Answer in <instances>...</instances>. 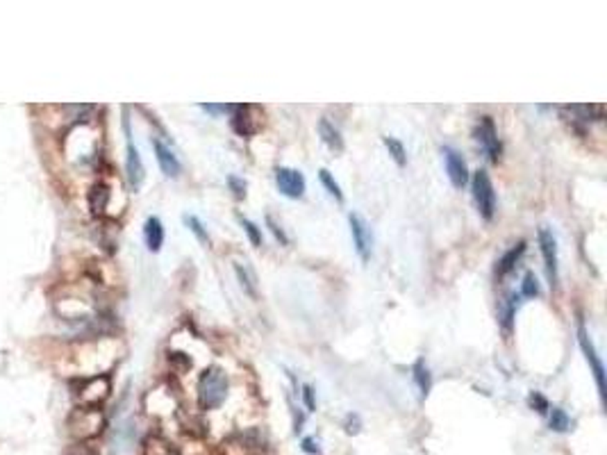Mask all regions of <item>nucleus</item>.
<instances>
[{
	"mask_svg": "<svg viewBox=\"0 0 607 455\" xmlns=\"http://www.w3.org/2000/svg\"><path fill=\"white\" fill-rule=\"evenodd\" d=\"M228 396V378L223 369L209 367L198 378V403L203 410H216Z\"/></svg>",
	"mask_w": 607,
	"mask_h": 455,
	"instance_id": "f257e3e1",
	"label": "nucleus"
},
{
	"mask_svg": "<svg viewBox=\"0 0 607 455\" xmlns=\"http://www.w3.org/2000/svg\"><path fill=\"white\" fill-rule=\"evenodd\" d=\"M471 189H473V198H475L477 212L482 214V219L492 221V219H494V212H496V192H494L492 178H489V173H487L485 169H480V171L473 173Z\"/></svg>",
	"mask_w": 607,
	"mask_h": 455,
	"instance_id": "f03ea898",
	"label": "nucleus"
},
{
	"mask_svg": "<svg viewBox=\"0 0 607 455\" xmlns=\"http://www.w3.org/2000/svg\"><path fill=\"white\" fill-rule=\"evenodd\" d=\"M105 426L102 414L96 407H80V410L71 417V433L80 439H91L96 437Z\"/></svg>",
	"mask_w": 607,
	"mask_h": 455,
	"instance_id": "7ed1b4c3",
	"label": "nucleus"
},
{
	"mask_svg": "<svg viewBox=\"0 0 607 455\" xmlns=\"http://www.w3.org/2000/svg\"><path fill=\"white\" fill-rule=\"evenodd\" d=\"M348 224H350V235H353V244H355L357 255L361 258V262H369L371 249H373V232H371L369 224L355 212L348 216Z\"/></svg>",
	"mask_w": 607,
	"mask_h": 455,
	"instance_id": "20e7f679",
	"label": "nucleus"
},
{
	"mask_svg": "<svg viewBox=\"0 0 607 455\" xmlns=\"http://www.w3.org/2000/svg\"><path fill=\"white\" fill-rule=\"evenodd\" d=\"M578 342H580L582 353H585L587 362H589V367H591V373H593V380H596V387H598L601 399H605V369H603V362H601V357H598V353H596V348H593V344H591V340H589L587 328H585L582 323H580V328H578Z\"/></svg>",
	"mask_w": 607,
	"mask_h": 455,
	"instance_id": "39448f33",
	"label": "nucleus"
},
{
	"mask_svg": "<svg viewBox=\"0 0 607 455\" xmlns=\"http://www.w3.org/2000/svg\"><path fill=\"white\" fill-rule=\"evenodd\" d=\"M441 155H443V162H446V173L450 178V184L455 187V189H462V187L469 182V169H466L464 157L450 146H443Z\"/></svg>",
	"mask_w": 607,
	"mask_h": 455,
	"instance_id": "423d86ee",
	"label": "nucleus"
},
{
	"mask_svg": "<svg viewBox=\"0 0 607 455\" xmlns=\"http://www.w3.org/2000/svg\"><path fill=\"white\" fill-rule=\"evenodd\" d=\"M539 246H542V255H544V262H546V273L548 280H551V287H557V241L555 235L548 228H539Z\"/></svg>",
	"mask_w": 607,
	"mask_h": 455,
	"instance_id": "0eeeda50",
	"label": "nucleus"
},
{
	"mask_svg": "<svg viewBox=\"0 0 607 455\" xmlns=\"http://www.w3.org/2000/svg\"><path fill=\"white\" fill-rule=\"evenodd\" d=\"M275 184L287 198H300L302 194H305V178H302V173L296 169L278 167L275 169Z\"/></svg>",
	"mask_w": 607,
	"mask_h": 455,
	"instance_id": "6e6552de",
	"label": "nucleus"
},
{
	"mask_svg": "<svg viewBox=\"0 0 607 455\" xmlns=\"http://www.w3.org/2000/svg\"><path fill=\"white\" fill-rule=\"evenodd\" d=\"M475 139L480 142V146L485 148V153L489 155L492 162H498L500 157V142H498V132H496V125L489 116H482L480 123L475 127Z\"/></svg>",
	"mask_w": 607,
	"mask_h": 455,
	"instance_id": "1a4fd4ad",
	"label": "nucleus"
},
{
	"mask_svg": "<svg viewBox=\"0 0 607 455\" xmlns=\"http://www.w3.org/2000/svg\"><path fill=\"white\" fill-rule=\"evenodd\" d=\"M127 130V127H125ZM130 132V130H127ZM125 173H127V182H130V187L137 192L139 187H142L144 178H146V169H144V162H142V155H139L137 146L132 144L130 135H127V157H125Z\"/></svg>",
	"mask_w": 607,
	"mask_h": 455,
	"instance_id": "9d476101",
	"label": "nucleus"
},
{
	"mask_svg": "<svg viewBox=\"0 0 607 455\" xmlns=\"http://www.w3.org/2000/svg\"><path fill=\"white\" fill-rule=\"evenodd\" d=\"M153 148H155V157H157V164H159L162 173L169 178H178L182 167H180V159L175 157L173 150L164 142H159V139H153Z\"/></svg>",
	"mask_w": 607,
	"mask_h": 455,
	"instance_id": "9b49d317",
	"label": "nucleus"
},
{
	"mask_svg": "<svg viewBox=\"0 0 607 455\" xmlns=\"http://www.w3.org/2000/svg\"><path fill=\"white\" fill-rule=\"evenodd\" d=\"M235 273L241 289L246 291L250 298H258V276H255L253 266L243 260V262H235Z\"/></svg>",
	"mask_w": 607,
	"mask_h": 455,
	"instance_id": "f8f14e48",
	"label": "nucleus"
},
{
	"mask_svg": "<svg viewBox=\"0 0 607 455\" xmlns=\"http://www.w3.org/2000/svg\"><path fill=\"white\" fill-rule=\"evenodd\" d=\"M144 237H146V246L153 253H157L162 249V244H164V226H162V221L157 216H150L146 221Z\"/></svg>",
	"mask_w": 607,
	"mask_h": 455,
	"instance_id": "ddd939ff",
	"label": "nucleus"
},
{
	"mask_svg": "<svg viewBox=\"0 0 607 455\" xmlns=\"http://www.w3.org/2000/svg\"><path fill=\"white\" fill-rule=\"evenodd\" d=\"M107 203H110V187L105 184V182H96L91 187V192H89V207H91V212L96 214V216H100L105 209H107Z\"/></svg>",
	"mask_w": 607,
	"mask_h": 455,
	"instance_id": "4468645a",
	"label": "nucleus"
},
{
	"mask_svg": "<svg viewBox=\"0 0 607 455\" xmlns=\"http://www.w3.org/2000/svg\"><path fill=\"white\" fill-rule=\"evenodd\" d=\"M319 135L323 139V144L328 146L330 150H337V153H342V150H344V139H342L339 130H337V127L328 119H325V116L319 121Z\"/></svg>",
	"mask_w": 607,
	"mask_h": 455,
	"instance_id": "2eb2a0df",
	"label": "nucleus"
},
{
	"mask_svg": "<svg viewBox=\"0 0 607 455\" xmlns=\"http://www.w3.org/2000/svg\"><path fill=\"white\" fill-rule=\"evenodd\" d=\"M248 112H250L248 105H237V108H235V119H232V127H235V132L241 135V137L253 135L255 130H258V125L250 123Z\"/></svg>",
	"mask_w": 607,
	"mask_h": 455,
	"instance_id": "dca6fc26",
	"label": "nucleus"
},
{
	"mask_svg": "<svg viewBox=\"0 0 607 455\" xmlns=\"http://www.w3.org/2000/svg\"><path fill=\"white\" fill-rule=\"evenodd\" d=\"M525 253V241H519L517 246H512L503 258L498 260V266H496V273L503 278V276H507L512 269H514L517 266V262L521 260V255Z\"/></svg>",
	"mask_w": 607,
	"mask_h": 455,
	"instance_id": "f3484780",
	"label": "nucleus"
},
{
	"mask_svg": "<svg viewBox=\"0 0 607 455\" xmlns=\"http://www.w3.org/2000/svg\"><path fill=\"white\" fill-rule=\"evenodd\" d=\"M414 382H416L418 392H421V399H426L430 389H433V376H430L423 360H416V365H414Z\"/></svg>",
	"mask_w": 607,
	"mask_h": 455,
	"instance_id": "a211bd4d",
	"label": "nucleus"
},
{
	"mask_svg": "<svg viewBox=\"0 0 607 455\" xmlns=\"http://www.w3.org/2000/svg\"><path fill=\"white\" fill-rule=\"evenodd\" d=\"M382 144L387 146V150H389V155H391V159L396 162V164L398 167H405L407 164V155H405V146L398 142V139H394V137H384L382 139Z\"/></svg>",
	"mask_w": 607,
	"mask_h": 455,
	"instance_id": "6ab92c4d",
	"label": "nucleus"
},
{
	"mask_svg": "<svg viewBox=\"0 0 607 455\" xmlns=\"http://www.w3.org/2000/svg\"><path fill=\"white\" fill-rule=\"evenodd\" d=\"M551 428L555 430V433H566V430L571 428V419L569 414L562 410V407H551Z\"/></svg>",
	"mask_w": 607,
	"mask_h": 455,
	"instance_id": "aec40b11",
	"label": "nucleus"
},
{
	"mask_svg": "<svg viewBox=\"0 0 607 455\" xmlns=\"http://www.w3.org/2000/svg\"><path fill=\"white\" fill-rule=\"evenodd\" d=\"M184 224L189 226V230L194 232V235H196V239H198V241H201V244H205V246H209V235H207L205 226L201 224V219H198V216H194V214H186V216H184Z\"/></svg>",
	"mask_w": 607,
	"mask_h": 455,
	"instance_id": "412c9836",
	"label": "nucleus"
},
{
	"mask_svg": "<svg viewBox=\"0 0 607 455\" xmlns=\"http://www.w3.org/2000/svg\"><path fill=\"white\" fill-rule=\"evenodd\" d=\"M517 305H519V296H517V294H510V296H507V300H505L503 314H500V319H503V328H505V333H510V330H512V319H514Z\"/></svg>",
	"mask_w": 607,
	"mask_h": 455,
	"instance_id": "4be33fe9",
	"label": "nucleus"
},
{
	"mask_svg": "<svg viewBox=\"0 0 607 455\" xmlns=\"http://www.w3.org/2000/svg\"><path fill=\"white\" fill-rule=\"evenodd\" d=\"M319 178H321V182H323V187H325V189H328V192H330V194L337 198V201H344L342 187L334 182V178L330 176V171H328V169H321V171H319Z\"/></svg>",
	"mask_w": 607,
	"mask_h": 455,
	"instance_id": "5701e85b",
	"label": "nucleus"
},
{
	"mask_svg": "<svg viewBox=\"0 0 607 455\" xmlns=\"http://www.w3.org/2000/svg\"><path fill=\"white\" fill-rule=\"evenodd\" d=\"M239 224H241L243 230H246V235H248L253 246H262V230L255 226L250 219H243V216H239Z\"/></svg>",
	"mask_w": 607,
	"mask_h": 455,
	"instance_id": "b1692460",
	"label": "nucleus"
},
{
	"mask_svg": "<svg viewBox=\"0 0 607 455\" xmlns=\"http://www.w3.org/2000/svg\"><path fill=\"white\" fill-rule=\"evenodd\" d=\"M521 294H523V296H528V298L539 296V283H537L534 273H525L523 285H521Z\"/></svg>",
	"mask_w": 607,
	"mask_h": 455,
	"instance_id": "393cba45",
	"label": "nucleus"
},
{
	"mask_svg": "<svg viewBox=\"0 0 607 455\" xmlns=\"http://www.w3.org/2000/svg\"><path fill=\"white\" fill-rule=\"evenodd\" d=\"M146 455H178L169 444H164V441L159 439H150L148 446H146Z\"/></svg>",
	"mask_w": 607,
	"mask_h": 455,
	"instance_id": "a878e982",
	"label": "nucleus"
},
{
	"mask_svg": "<svg viewBox=\"0 0 607 455\" xmlns=\"http://www.w3.org/2000/svg\"><path fill=\"white\" fill-rule=\"evenodd\" d=\"M528 401H530V405H532L534 410L539 412V414H546L548 410H551V405H548V401L544 399V396H542L539 392H532Z\"/></svg>",
	"mask_w": 607,
	"mask_h": 455,
	"instance_id": "bb28decb",
	"label": "nucleus"
},
{
	"mask_svg": "<svg viewBox=\"0 0 607 455\" xmlns=\"http://www.w3.org/2000/svg\"><path fill=\"white\" fill-rule=\"evenodd\" d=\"M228 184H230V189H232V194H235V198H241L246 196V182H243L241 178H237V176H228Z\"/></svg>",
	"mask_w": 607,
	"mask_h": 455,
	"instance_id": "cd10ccee",
	"label": "nucleus"
},
{
	"mask_svg": "<svg viewBox=\"0 0 607 455\" xmlns=\"http://www.w3.org/2000/svg\"><path fill=\"white\" fill-rule=\"evenodd\" d=\"M237 105H212V103H205L201 105V110H205L207 114H228V112H235Z\"/></svg>",
	"mask_w": 607,
	"mask_h": 455,
	"instance_id": "c85d7f7f",
	"label": "nucleus"
},
{
	"mask_svg": "<svg viewBox=\"0 0 607 455\" xmlns=\"http://www.w3.org/2000/svg\"><path fill=\"white\" fill-rule=\"evenodd\" d=\"M266 224H268V228H271V232H273V237H275V239H278L280 244H283V246H287V244H289V237L285 235V230H283V228H280V226L275 224V221H273L271 216H266Z\"/></svg>",
	"mask_w": 607,
	"mask_h": 455,
	"instance_id": "c756f323",
	"label": "nucleus"
},
{
	"mask_svg": "<svg viewBox=\"0 0 607 455\" xmlns=\"http://www.w3.org/2000/svg\"><path fill=\"white\" fill-rule=\"evenodd\" d=\"M302 401H305V405H307V412L317 410V401H314V389L310 387V385H305V387H302Z\"/></svg>",
	"mask_w": 607,
	"mask_h": 455,
	"instance_id": "7c9ffc66",
	"label": "nucleus"
},
{
	"mask_svg": "<svg viewBox=\"0 0 607 455\" xmlns=\"http://www.w3.org/2000/svg\"><path fill=\"white\" fill-rule=\"evenodd\" d=\"M302 451H305V453H312V455H319V453H321L319 441H314L312 437H305V439H302Z\"/></svg>",
	"mask_w": 607,
	"mask_h": 455,
	"instance_id": "2f4dec72",
	"label": "nucleus"
},
{
	"mask_svg": "<svg viewBox=\"0 0 607 455\" xmlns=\"http://www.w3.org/2000/svg\"><path fill=\"white\" fill-rule=\"evenodd\" d=\"M346 426H348V428H346L348 433H357V430H359V428H357V426H359V419L350 414V417H348V422H346Z\"/></svg>",
	"mask_w": 607,
	"mask_h": 455,
	"instance_id": "473e14b6",
	"label": "nucleus"
}]
</instances>
